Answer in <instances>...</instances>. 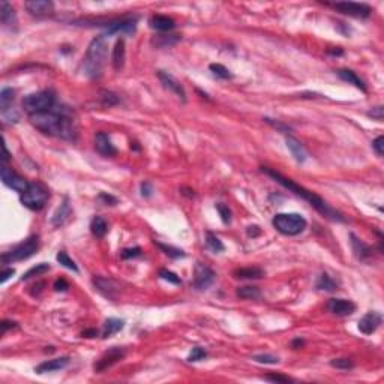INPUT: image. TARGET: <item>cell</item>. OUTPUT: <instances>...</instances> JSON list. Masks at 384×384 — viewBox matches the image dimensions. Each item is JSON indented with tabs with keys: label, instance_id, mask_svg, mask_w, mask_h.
Wrapping results in <instances>:
<instances>
[{
	"label": "cell",
	"instance_id": "1",
	"mask_svg": "<svg viewBox=\"0 0 384 384\" xmlns=\"http://www.w3.org/2000/svg\"><path fill=\"white\" fill-rule=\"evenodd\" d=\"M30 123L45 135L57 137L66 141H77L78 138V126L71 113L65 108H53L45 113L29 116Z\"/></svg>",
	"mask_w": 384,
	"mask_h": 384
},
{
	"label": "cell",
	"instance_id": "2",
	"mask_svg": "<svg viewBox=\"0 0 384 384\" xmlns=\"http://www.w3.org/2000/svg\"><path fill=\"white\" fill-rule=\"evenodd\" d=\"M261 171L264 174H267L269 177H272L275 182H278L281 186H284L285 189H288L293 194H296L297 197H302L305 201H308L317 212H320L323 216L329 218L330 221H338V222H345V218L342 216V213H339L338 210H335L333 207H330L321 197H318L317 194H314L312 191L306 189L300 185H297L296 182H293L291 179L284 177L281 173L272 170V168H267V167H261Z\"/></svg>",
	"mask_w": 384,
	"mask_h": 384
},
{
	"label": "cell",
	"instance_id": "3",
	"mask_svg": "<svg viewBox=\"0 0 384 384\" xmlns=\"http://www.w3.org/2000/svg\"><path fill=\"white\" fill-rule=\"evenodd\" d=\"M108 56V44L105 35H99L87 47L86 56L81 63V71L87 78H99L104 72Z\"/></svg>",
	"mask_w": 384,
	"mask_h": 384
},
{
	"label": "cell",
	"instance_id": "4",
	"mask_svg": "<svg viewBox=\"0 0 384 384\" xmlns=\"http://www.w3.org/2000/svg\"><path fill=\"white\" fill-rule=\"evenodd\" d=\"M272 225L284 236H299L306 230L308 222L299 213H278L273 216Z\"/></svg>",
	"mask_w": 384,
	"mask_h": 384
},
{
	"label": "cell",
	"instance_id": "5",
	"mask_svg": "<svg viewBox=\"0 0 384 384\" xmlns=\"http://www.w3.org/2000/svg\"><path fill=\"white\" fill-rule=\"evenodd\" d=\"M54 107H56V95L51 90H41L36 93H30L23 99V108L29 116L50 111Z\"/></svg>",
	"mask_w": 384,
	"mask_h": 384
},
{
	"label": "cell",
	"instance_id": "6",
	"mask_svg": "<svg viewBox=\"0 0 384 384\" xmlns=\"http://www.w3.org/2000/svg\"><path fill=\"white\" fill-rule=\"evenodd\" d=\"M39 249V237L38 236H30L26 240H23L21 243H18L15 248H12L8 252L2 254V263L3 264H11V263H17V261H23L30 258L32 255H35Z\"/></svg>",
	"mask_w": 384,
	"mask_h": 384
},
{
	"label": "cell",
	"instance_id": "7",
	"mask_svg": "<svg viewBox=\"0 0 384 384\" xmlns=\"http://www.w3.org/2000/svg\"><path fill=\"white\" fill-rule=\"evenodd\" d=\"M48 197H50L48 191L42 185L30 183L29 189L26 192H23L20 200H21L23 206L30 209V210H41L47 204Z\"/></svg>",
	"mask_w": 384,
	"mask_h": 384
},
{
	"label": "cell",
	"instance_id": "8",
	"mask_svg": "<svg viewBox=\"0 0 384 384\" xmlns=\"http://www.w3.org/2000/svg\"><path fill=\"white\" fill-rule=\"evenodd\" d=\"M126 356V350L122 347H113L110 348L107 353H104L93 365L95 372H104L108 368H111L113 365H116L117 362H120L123 357Z\"/></svg>",
	"mask_w": 384,
	"mask_h": 384
},
{
	"label": "cell",
	"instance_id": "9",
	"mask_svg": "<svg viewBox=\"0 0 384 384\" xmlns=\"http://www.w3.org/2000/svg\"><path fill=\"white\" fill-rule=\"evenodd\" d=\"M332 6L339 11L341 14L356 17V18H368L372 12L371 6L366 3H356V2H336Z\"/></svg>",
	"mask_w": 384,
	"mask_h": 384
},
{
	"label": "cell",
	"instance_id": "10",
	"mask_svg": "<svg viewBox=\"0 0 384 384\" xmlns=\"http://www.w3.org/2000/svg\"><path fill=\"white\" fill-rule=\"evenodd\" d=\"M216 279V273L212 270V269L207 264L203 263H197L195 266V275H194V287L197 290H207L209 287L213 285Z\"/></svg>",
	"mask_w": 384,
	"mask_h": 384
},
{
	"label": "cell",
	"instance_id": "11",
	"mask_svg": "<svg viewBox=\"0 0 384 384\" xmlns=\"http://www.w3.org/2000/svg\"><path fill=\"white\" fill-rule=\"evenodd\" d=\"M2 180H3V183H5L8 188H11V189L17 191V192H20V194L26 192V191L29 189V186H30V183H29L24 177H21L20 174H17L12 168H9V167H6V165L2 167Z\"/></svg>",
	"mask_w": 384,
	"mask_h": 384
},
{
	"label": "cell",
	"instance_id": "12",
	"mask_svg": "<svg viewBox=\"0 0 384 384\" xmlns=\"http://www.w3.org/2000/svg\"><path fill=\"white\" fill-rule=\"evenodd\" d=\"M27 12L36 18H45L54 14V3L48 0H30L24 3Z\"/></svg>",
	"mask_w": 384,
	"mask_h": 384
},
{
	"label": "cell",
	"instance_id": "13",
	"mask_svg": "<svg viewBox=\"0 0 384 384\" xmlns=\"http://www.w3.org/2000/svg\"><path fill=\"white\" fill-rule=\"evenodd\" d=\"M327 309L333 315L348 317V315L354 314L356 305L351 300H347V299H330L329 303H327Z\"/></svg>",
	"mask_w": 384,
	"mask_h": 384
},
{
	"label": "cell",
	"instance_id": "14",
	"mask_svg": "<svg viewBox=\"0 0 384 384\" xmlns=\"http://www.w3.org/2000/svg\"><path fill=\"white\" fill-rule=\"evenodd\" d=\"M137 17H123L119 20H111L105 24L108 33H134L137 27Z\"/></svg>",
	"mask_w": 384,
	"mask_h": 384
},
{
	"label": "cell",
	"instance_id": "15",
	"mask_svg": "<svg viewBox=\"0 0 384 384\" xmlns=\"http://www.w3.org/2000/svg\"><path fill=\"white\" fill-rule=\"evenodd\" d=\"M158 78L161 80V83L164 84L165 89H168L170 92H173L177 98H180L183 102L186 101V92L183 89V86L174 78V77L165 71H158Z\"/></svg>",
	"mask_w": 384,
	"mask_h": 384
},
{
	"label": "cell",
	"instance_id": "16",
	"mask_svg": "<svg viewBox=\"0 0 384 384\" xmlns=\"http://www.w3.org/2000/svg\"><path fill=\"white\" fill-rule=\"evenodd\" d=\"M381 321H383L381 314L372 311V312L365 314V315L360 318L357 327H359V330H360L363 335H372V333H374V332L381 326Z\"/></svg>",
	"mask_w": 384,
	"mask_h": 384
},
{
	"label": "cell",
	"instance_id": "17",
	"mask_svg": "<svg viewBox=\"0 0 384 384\" xmlns=\"http://www.w3.org/2000/svg\"><path fill=\"white\" fill-rule=\"evenodd\" d=\"M95 149H96V152L99 153V155L108 156V158L114 156L117 153V149L114 147L110 135L105 134V132H98L95 135Z\"/></svg>",
	"mask_w": 384,
	"mask_h": 384
},
{
	"label": "cell",
	"instance_id": "18",
	"mask_svg": "<svg viewBox=\"0 0 384 384\" xmlns=\"http://www.w3.org/2000/svg\"><path fill=\"white\" fill-rule=\"evenodd\" d=\"M93 285L101 294H104L108 299H114L116 294L119 293V285L110 278L96 276V278H93Z\"/></svg>",
	"mask_w": 384,
	"mask_h": 384
},
{
	"label": "cell",
	"instance_id": "19",
	"mask_svg": "<svg viewBox=\"0 0 384 384\" xmlns=\"http://www.w3.org/2000/svg\"><path fill=\"white\" fill-rule=\"evenodd\" d=\"M69 365V357L63 356V357H57V359H51V360H45L42 363H39L35 368L36 374H47V372H54V371H60L63 368H66Z\"/></svg>",
	"mask_w": 384,
	"mask_h": 384
},
{
	"label": "cell",
	"instance_id": "20",
	"mask_svg": "<svg viewBox=\"0 0 384 384\" xmlns=\"http://www.w3.org/2000/svg\"><path fill=\"white\" fill-rule=\"evenodd\" d=\"M285 144H287L288 150L291 152L293 158H294L299 164H303L306 159H308V152H306V149L303 147V144H302L297 138L288 135V137L285 138Z\"/></svg>",
	"mask_w": 384,
	"mask_h": 384
},
{
	"label": "cell",
	"instance_id": "21",
	"mask_svg": "<svg viewBox=\"0 0 384 384\" xmlns=\"http://www.w3.org/2000/svg\"><path fill=\"white\" fill-rule=\"evenodd\" d=\"M125 59H126V48H125V39L120 38L117 39L116 45L113 48V54H111V63L113 68L116 71H120L125 65Z\"/></svg>",
	"mask_w": 384,
	"mask_h": 384
},
{
	"label": "cell",
	"instance_id": "22",
	"mask_svg": "<svg viewBox=\"0 0 384 384\" xmlns=\"http://www.w3.org/2000/svg\"><path fill=\"white\" fill-rule=\"evenodd\" d=\"M71 212H72V209H71L69 198L65 197L63 201H62V204H60V206L57 207V210L54 212V215H53V218H51V224H53L54 227H62V225L68 221V218L71 216Z\"/></svg>",
	"mask_w": 384,
	"mask_h": 384
},
{
	"label": "cell",
	"instance_id": "23",
	"mask_svg": "<svg viewBox=\"0 0 384 384\" xmlns=\"http://www.w3.org/2000/svg\"><path fill=\"white\" fill-rule=\"evenodd\" d=\"M0 21L5 27L12 29L17 24V15L14 8L8 3V2H2L0 3Z\"/></svg>",
	"mask_w": 384,
	"mask_h": 384
},
{
	"label": "cell",
	"instance_id": "24",
	"mask_svg": "<svg viewBox=\"0 0 384 384\" xmlns=\"http://www.w3.org/2000/svg\"><path fill=\"white\" fill-rule=\"evenodd\" d=\"M150 27L158 32H170L176 27V23L167 15H153L150 18Z\"/></svg>",
	"mask_w": 384,
	"mask_h": 384
},
{
	"label": "cell",
	"instance_id": "25",
	"mask_svg": "<svg viewBox=\"0 0 384 384\" xmlns=\"http://www.w3.org/2000/svg\"><path fill=\"white\" fill-rule=\"evenodd\" d=\"M350 237H351V246H353L354 255H356L360 261H366V260L372 255V249H371L365 242H362L360 239H357L354 234H351Z\"/></svg>",
	"mask_w": 384,
	"mask_h": 384
},
{
	"label": "cell",
	"instance_id": "26",
	"mask_svg": "<svg viewBox=\"0 0 384 384\" xmlns=\"http://www.w3.org/2000/svg\"><path fill=\"white\" fill-rule=\"evenodd\" d=\"M338 77L342 80V81H347L348 84H353L356 86L357 89H360L362 92H366V86L363 83V80H360L357 74L350 71V69H339L338 71Z\"/></svg>",
	"mask_w": 384,
	"mask_h": 384
},
{
	"label": "cell",
	"instance_id": "27",
	"mask_svg": "<svg viewBox=\"0 0 384 384\" xmlns=\"http://www.w3.org/2000/svg\"><path fill=\"white\" fill-rule=\"evenodd\" d=\"M233 275L237 279H260L264 276V270L260 267H243L234 270Z\"/></svg>",
	"mask_w": 384,
	"mask_h": 384
},
{
	"label": "cell",
	"instance_id": "28",
	"mask_svg": "<svg viewBox=\"0 0 384 384\" xmlns=\"http://www.w3.org/2000/svg\"><path fill=\"white\" fill-rule=\"evenodd\" d=\"M125 327V321L119 320V318H108L104 324V330H102V338L107 339L113 335H116L117 332H120Z\"/></svg>",
	"mask_w": 384,
	"mask_h": 384
},
{
	"label": "cell",
	"instance_id": "29",
	"mask_svg": "<svg viewBox=\"0 0 384 384\" xmlns=\"http://www.w3.org/2000/svg\"><path fill=\"white\" fill-rule=\"evenodd\" d=\"M180 41V36L179 35H158L153 38L152 44L158 47V48H168L176 45Z\"/></svg>",
	"mask_w": 384,
	"mask_h": 384
},
{
	"label": "cell",
	"instance_id": "30",
	"mask_svg": "<svg viewBox=\"0 0 384 384\" xmlns=\"http://www.w3.org/2000/svg\"><path fill=\"white\" fill-rule=\"evenodd\" d=\"M14 101H15V92L11 87H5L0 92V111H6L9 108L14 107Z\"/></svg>",
	"mask_w": 384,
	"mask_h": 384
},
{
	"label": "cell",
	"instance_id": "31",
	"mask_svg": "<svg viewBox=\"0 0 384 384\" xmlns=\"http://www.w3.org/2000/svg\"><path fill=\"white\" fill-rule=\"evenodd\" d=\"M90 230H92L93 236H96V237H104V236L107 234V231H108V225H107V222H105L104 218L95 216V218L92 219V222H90Z\"/></svg>",
	"mask_w": 384,
	"mask_h": 384
},
{
	"label": "cell",
	"instance_id": "32",
	"mask_svg": "<svg viewBox=\"0 0 384 384\" xmlns=\"http://www.w3.org/2000/svg\"><path fill=\"white\" fill-rule=\"evenodd\" d=\"M236 294H237V297L245 299V300H255V299H258V297L261 296V291H260L258 287H249V285H246V287L237 288Z\"/></svg>",
	"mask_w": 384,
	"mask_h": 384
},
{
	"label": "cell",
	"instance_id": "33",
	"mask_svg": "<svg viewBox=\"0 0 384 384\" xmlns=\"http://www.w3.org/2000/svg\"><path fill=\"white\" fill-rule=\"evenodd\" d=\"M48 270H50V264H47V263H39V264L33 266L32 269H29V270L23 275L21 281H27V279H30V278H33V276H39V275H42V273H47Z\"/></svg>",
	"mask_w": 384,
	"mask_h": 384
},
{
	"label": "cell",
	"instance_id": "34",
	"mask_svg": "<svg viewBox=\"0 0 384 384\" xmlns=\"http://www.w3.org/2000/svg\"><path fill=\"white\" fill-rule=\"evenodd\" d=\"M206 245H207V248L212 251V252H222L224 249H225V246H224V243L219 240V237L218 236H215L213 233H206Z\"/></svg>",
	"mask_w": 384,
	"mask_h": 384
},
{
	"label": "cell",
	"instance_id": "35",
	"mask_svg": "<svg viewBox=\"0 0 384 384\" xmlns=\"http://www.w3.org/2000/svg\"><path fill=\"white\" fill-rule=\"evenodd\" d=\"M317 288L324 290V291H335V290H338V284L327 273H323V275H320V278L317 281Z\"/></svg>",
	"mask_w": 384,
	"mask_h": 384
},
{
	"label": "cell",
	"instance_id": "36",
	"mask_svg": "<svg viewBox=\"0 0 384 384\" xmlns=\"http://www.w3.org/2000/svg\"><path fill=\"white\" fill-rule=\"evenodd\" d=\"M56 258H57V261H59L63 267L69 269V270H72V272H75V273H78V267H77L75 261H74L65 251H60Z\"/></svg>",
	"mask_w": 384,
	"mask_h": 384
},
{
	"label": "cell",
	"instance_id": "37",
	"mask_svg": "<svg viewBox=\"0 0 384 384\" xmlns=\"http://www.w3.org/2000/svg\"><path fill=\"white\" fill-rule=\"evenodd\" d=\"M156 243V242H155ZM156 246L161 249V251H164V254L165 255H168L170 258H174V260H177V258H183L186 254L182 251V249H179V248H174V246H170V245H164V243H156Z\"/></svg>",
	"mask_w": 384,
	"mask_h": 384
},
{
	"label": "cell",
	"instance_id": "38",
	"mask_svg": "<svg viewBox=\"0 0 384 384\" xmlns=\"http://www.w3.org/2000/svg\"><path fill=\"white\" fill-rule=\"evenodd\" d=\"M209 69L213 72L215 77H218V78H221V80H230V78H233V75L230 74V71H228L225 66L219 65V63H212V65L209 66Z\"/></svg>",
	"mask_w": 384,
	"mask_h": 384
},
{
	"label": "cell",
	"instance_id": "39",
	"mask_svg": "<svg viewBox=\"0 0 384 384\" xmlns=\"http://www.w3.org/2000/svg\"><path fill=\"white\" fill-rule=\"evenodd\" d=\"M99 98H101V101H102V104H104L105 107H113V105H117V104H119L117 95L113 93V92H110V90H101Z\"/></svg>",
	"mask_w": 384,
	"mask_h": 384
},
{
	"label": "cell",
	"instance_id": "40",
	"mask_svg": "<svg viewBox=\"0 0 384 384\" xmlns=\"http://www.w3.org/2000/svg\"><path fill=\"white\" fill-rule=\"evenodd\" d=\"M159 276H161L164 281H168L170 284H174V285H180V284H182L180 278H179L174 272L168 270V269H161V270H159Z\"/></svg>",
	"mask_w": 384,
	"mask_h": 384
},
{
	"label": "cell",
	"instance_id": "41",
	"mask_svg": "<svg viewBox=\"0 0 384 384\" xmlns=\"http://www.w3.org/2000/svg\"><path fill=\"white\" fill-rule=\"evenodd\" d=\"M207 357V351L201 347H194L191 351V354L188 356V362H200L203 359Z\"/></svg>",
	"mask_w": 384,
	"mask_h": 384
},
{
	"label": "cell",
	"instance_id": "42",
	"mask_svg": "<svg viewBox=\"0 0 384 384\" xmlns=\"http://www.w3.org/2000/svg\"><path fill=\"white\" fill-rule=\"evenodd\" d=\"M216 210H218V213H219V216H221L224 224L231 222V210L228 209V206H225L224 203H218L216 204Z\"/></svg>",
	"mask_w": 384,
	"mask_h": 384
},
{
	"label": "cell",
	"instance_id": "43",
	"mask_svg": "<svg viewBox=\"0 0 384 384\" xmlns=\"http://www.w3.org/2000/svg\"><path fill=\"white\" fill-rule=\"evenodd\" d=\"M257 363H264V365H275L279 362V359L276 356H272V354H257L252 357Z\"/></svg>",
	"mask_w": 384,
	"mask_h": 384
},
{
	"label": "cell",
	"instance_id": "44",
	"mask_svg": "<svg viewBox=\"0 0 384 384\" xmlns=\"http://www.w3.org/2000/svg\"><path fill=\"white\" fill-rule=\"evenodd\" d=\"M330 365L336 369H351L354 366L353 360L350 359H333L330 360Z\"/></svg>",
	"mask_w": 384,
	"mask_h": 384
},
{
	"label": "cell",
	"instance_id": "45",
	"mask_svg": "<svg viewBox=\"0 0 384 384\" xmlns=\"http://www.w3.org/2000/svg\"><path fill=\"white\" fill-rule=\"evenodd\" d=\"M122 258L123 260H129V258H135V257H140L141 255V249L140 248H126V249H123L122 251Z\"/></svg>",
	"mask_w": 384,
	"mask_h": 384
},
{
	"label": "cell",
	"instance_id": "46",
	"mask_svg": "<svg viewBox=\"0 0 384 384\" xmlns=\"http://www.w3.org/2000/svg\"><path fill=\"white\" fill-rule=\"evenodd\" d=\"M264 122H266V123H269L270 126H273V128H276L278 131H281V132H284V134H287V132H290V131H291V128H290V126H287V125H284V123H281V122H276V120H273V119H269V117H266V119H264Z\"/></svg>",
	"mask_w": 384,
	"mask_h": 384
},
{
	"label": "cell",
	"instance_id": "47",
	"mask_svg": "<svg viewBox=\"0 0 384 384\" xmlns=\"http://www.w3.org/2000/svg\"><path fill=\"white\" fill-rule=\"evenodd\" d=\"M372 149L375 150V153L378 156H383V153H384V138L380 135V137H377L374 141H372Z\"/></svg>",
	"mask_w": 384,
	"mask_h": 384
},
{
	"label": "cell",
	"instance_id": "48",
	"mask_svg": "<svg viewBox=\"0 0 384 384\" xmlns=\"http://www.w3.org/2000/svg\"><path fill=\"white\" fill-rule=\"evenodd\" d=\"M264 380L272 381V383H290L291 381V378H288L285 375H279V374H269L264 377Z\"/></svg>",
	"mask_w": 384,
	"mask_h": 384
},
{
	"label": "cell",
	"instance_id": "49",
	"mask_svg": "<svg viewBox=\"0 0 384 384\" xmlns=\"http://www.w3.org/2000/svg\"><path fill=\"white\" fill-rule=\"evenodd\" d=\"M383 114H384V110H383V107L380 105V107H375V108H372L371 111H368V116L369 117H372L374 120H378V122H381L383 120Z\"/></svg>",
	"mask_w": 384,
	"mask_h": 384
},
{
	"label": "cell",
	"instance_id": "50",
	"mask_svg": "<svg viewBox=\"0 0 384 384\" xmlns=\"http://www.w3.org/2000/svg\"><path fill=\"white\" fill-rule=\"evenodd\" d=\"M99 200L107 206H116L117 204V198H114L113 195H107V194H104V192L99 194Z\"/></svg>",
	"mask_w": 384,
	"mask_h": 384
},
{
	"label": "cell",
	"instance_id": "51",
	"mask_svg": "<svg viewBox=\"0 0 384 384\" xmlns=\"http://www.w3.org/2000/svg\"><path fill=\"white\" fill-rule=\"evenodd\" d=\"M12 275H15V269H12V267H8V269H3V272H2V278H0V282L2 284H5Z\"/></svg>",
	"mask_w": 384,
	"mask_h": 384
},
{
	"label": "cell",
	"instance_id": "52",
	"mask_svg": "<svg viewBox=\"0 0 384 384\" xmlns=\"http://www.w3.org/2000/svg\"><path fill=\"white\" fill-rule=\"evenodd\" d=\"M152 192H153V189H152V185L149 182L141 183V195L143 197H150Z\"/></svg>",
	"mask_w": 384,
	"mask_h": 384
},
{
	"label": "cell",
	"instance_id": "53",
	"mask_svg": "<svg viewBox=\"0 0 384 384\" xmlns=\"http://www.w3.org/2000/svg\"><path fill=\"white\" fill-rule=\"evenodd\" d=\"M68 288H69V284L65 279H57L54 282V290L56 291H66Z\"/></svg>",
	"mask_w": 384,
	"mask_h": 384
},
{
	"label": "cell",
	"instance_id": "54",
	"mask_svg": "<svg viewBox=\"0 0 384 384\" xmlns=\"http://www.w3.org/2000/svg\"><path fill=\"white\" fill-rule=\"evenodd\" d=\"M0 326H2V333H5L8 329H11V327H15V326H17V323H14V321H8V320H3V321H2V324H0Z\"/></svg>",
	"mask_w": 384,
	"mask_h": 384
},
{
	"label": "cell",
	"instance_id": "55",
	"mask_svg": "<svg viewBox=\"0 0 384 384\" xmlns=\"http://www.w3.org/2000/svg\"><path fill=\"white\" fill-rule=\"evenodd\" d=\"M260 234V227H257V225H254V227H249L248 228V236L251 237H255V236H258Z\"/></svg>",
	"mask_w": 384,
	"mask_h": 384
},
{
	"label": "cell",
	"instance_id": "56",
	"mask_svg": "<svg viewBox=\"0 0 384 384\" xmlns=\"http://www.w3.org/2000/svg\"><path fill=\"white\" fill-rule=\"evenodd\" d=\"M302 345H303V341H302V339H294V341H293V348L302 347Z\"/></svg>",
	"mask_w": 384,
	"mask_h": 384
},
{
	"label": "cell",
	"instance_id": "57",
	"mask_svg": "<svg viewBox=\"0 0 384 384\" xmlns=\"http://www.w3.org/2000/svg\"><path fill=\"white\" fill-rule=\"evenodd\" d=\"M83 336H86V338H93V336H96V330H87V332L83 333Z\"/></svg>",
	"mask_w": 384,
	"mask_h": 384
}]
</instances>
